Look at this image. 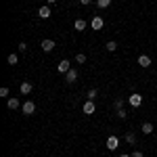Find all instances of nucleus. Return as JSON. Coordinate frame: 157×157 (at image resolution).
I'll use <instances>...</instances> for the list:
<instances>
[{"label":"nucleus","instance_id":"f257e3e1","mask_svg":"<svg viewBox=\"0 0 157 157\" xmlns=\"http://www.w3.org/2000/svg\"><path fill=\"white\" fill-rule=\"evenodd\" d=\"M21 111H23L25 115H34V113H36V105H34V101H25L23 105H21Z\"/></svg>","mask_w":157,"mask_h":157},{"label":"nucleus","instance_id":"f03ea898","mask_svg":"<svg viewBox=\"0 0 157 157\" xmlns=\"http://www.w3.org/2000/svg\"><path fill=\"white\" fill-rule=\"evenodd\" d=\"M128 103H130V107H140V105H143V97H140L138 92H134V94H130Z\"/></svg>","mask_w":157,"mask_h":157},{"label":"nucleus","instance_id":"7ed1b4c3","mask_svg":"<svg viewBox=\"0 0 157 157\" xmlns=\"http://www.w3.org/2000/svg\"><path fill=\"white\" fill-rule=\"evenodd\" d=\"M82 111H84L86 115H92V113L97 111V105H94V101H86L84 107H82Z\"/></svg>","mask_w":157,"mask_h":157},{"label":"nucleus","instance_id":"20e7f679","mask_svg":"<svg viewBox=\"0 0 157 157\" xmlns=\"http://www.w3.org/2000/svg\"><path fill=\"white\" fill-rule=\"evenodd\" d=\"M117 145H120V138H117V136H109L107 138V149L109 151H115Z\"/></svg>","mask_w":157,"mask_h":157},{"label":"nucleus","instance_id":"39448f33","mask_svg":"<svg viewBox=\"0 0 157 157\" xmlns=\"http://www.w3.org/2000/svg\"><path fill=\"white\" fill-rule=\"evenodd\" d=\"M40 46H42V50H44V52H50V50H55V40H42V44H40Z\"/></svg>","mask_w":157,"mask_h":157},{"label":"nucleus","instance_id":"423d86ee","mask_svg":"<svg viewBox=\"0 0 157 157\" xmlns=\"http://www.w3.org/2000/svg\"><path fill=\"white\" fill-rule=\"evenodd\" d=\"M75 80H78V71H75V69H69V71L65 73V82H67V84H73Z\"/></svg>","mask_w":157,"mask_h":157},{"label":"nucleus","instance_id":"0eeeda50","mask_svg":"<svg viewBox=\"0 0 157 157\" xmlns=\"http://www.w3.org/2000/svg\"><path fill=\"white\" fill-rule=\"evenodd\" d=\"M103 25H105V21H103V19H101V17H94V19H92V21H90V27H92V29H103Z\"/></svg>","mask_w":157,"mask_h":157},{"label":"nucleus","instance_id":"6e6552de","mask_svg":"<svg viewBox=\"0 0 157 157\" xmlns=\"http://www.w3.org/2000/svg\"><path fill=\"white\" fill-rule=\"evenodd\" d=\"M50 15H52V11H50L48 6H40V11H38V17L40 19H48Z\"/></svg>","mask_w":157,"mask_h":157},{"label":"nucleus","instance_id":"1a4fd4ad","mask_svg":"<svg viewBox=\"0 0 157 157\" xmlns=\"http://www.w3.org/2000/svg\"><path fill=\"white\" fill-rule=\"evenodd\" d=\"M6 107L11 109V111H15V109H19V107H21V103H19V98H15V97H13V98H9V101H6Z\"/></svg>","mask_w":157,"mask_h":157},{"label":"nucleus","instance_id":"9d476101","mask_svg":"<svg viewBox=\"0 0 157 157\" xmlns=\"http://www.w3.org/2000/svg\"><path fill=\"white\" fill-rule=\"evenodd\" d=\"M57 69H59L61 73H67L69 69H71V65H69V61H65V59H63V61L59 63V65H57Z\"/></svg>","mask_w":157,"mask_h":157},{"label":"nucleus","instance_id":"9b49d317","mask_svg":"<svg viewBox=\"0 0 157 157\" xmlns=\"http://www.w3.org/2000/svg\"><path fill=\"white\" fill-rule=\"evenodd\" d=\"M32 82H21V86H19V90H21V94H29L32 92Z\"/></svg>","mask_w":157,"mask_h":157},{"label":"nucleus","instance_id":"f8f14e48","mask_svg":"<svg viewBox=\"0 0 157 157\" xmlns=\"http://www.w3.org/2000/svg\"><path fill=\"white\" fill-rule=\"evenodd\" d=\"M138 65H140V67H149V65H151V57H149V55H140V57H138Z\"/></svg>","mask_w":157,"mask_h":157},{"label":"nucleus","instance_id":"ddd939ff","mask_svg":"<svg viewBox=\"0 0 157 157\" xmlns=\"http://www.w3.org/2000/svg\"><path fill=\"white\" fill-rule=\"evenodd\" d=\"M73 27H75L78 32H84V29H86V21H84V19H75V23H73Z\"/></svg>","mask_w":157,"mask_h":157},{"label":"nucleus","instance_id":"4468645a","mask_svg":"<svg viewBox=\"0 0 157 157\" xmlns=\"http://www.w3.org/2000/svg\"><path fill=\"white\" fill-rule=\"evenodd\" d=\"M124 138H126V143H128V145H136V136H134L132 132H126Z\"/></svg>","mask_w":157,"mask_h":157},{"label":"nucleus","instance_id":"2eb2a0df","mask_svg":"<svg viewBox=\"0 0 157 157\" xmlns=\"http://www.w3.org/2000/svg\"><path fill=\"white\" fill-rule=\"evenodd\" d=\"M6 63H9V65H17V63H19V57H17L15 52H11L9 59H6Z\"/></svg>","mask_w":157,"mask_h":157},{"label":"nucleus","instance_id":"dca6fc26","mask_svg":"<svg viewBox=\"0 0 157 157\" xmlns=\"http://www.w3.org/2000/svg\"><path fill=\"white\" fill-rule=\"evenodd\" d=\"M153 130H155V128H153V124H149V121H147V124H143V132H145V134H151Z\"/></svg>","mask_w":157,"mask_h":157},{"label":"nucleus","instance_id":"f3484780","mask_svg":"<svg viewBox=\"0 0 157 157\" xmlns=\"http://www.w3.org/2000/svg\"><path fill=\"white\" fill-rule=\"evenodd\" d=\"M109 4H111V0H97V6H98V9H107Z\"/></svg>","mask_w":157,"mask_h":157},{"label":"nucleus","instance_id":"a211bd4d","mask_svg":"<svg viewBox=\"0 0 157 157\" xmlns=\"http://www.w3.org/2000/svg\"><path fill=\"white\" fill-rule=\"evenodd\" d=\"M75 63H80V65L86 63V55H84V52H78V55H75Z\"/></svg>","mask_w":157,"mask_h":157},{"label":"nucleus","instance_id":"6ab92c4d","mask_svg":"<svg viewBox=\"0 0 157 157\" xmlns=\"http://www.w3.org/2000/svg\"><path fill=\"white\" fill-rule=\"evenodd\" d=\"M105 48H107L109 52H113V50L117 48V44H115V42H113V40H111V42H107V44H105Z\"/></svg>","mask_w":157,"mask_h":157},{"label":"nucleus","instance_id":"aec40b11","mask_svg":"<svg viewBox=\"0 0 157 157\" xmlns=\"http://www.w3.org/2000/svg\"><path fill=\"white\" fill-rule=\"evenodd\" d=\"M86 97H88V101H94V98H97V90H94V88H90Z\"/></svg>","mask_w":157,"mask_h":157},{"label":"nucleus","instance_id":"412c9836","mask_svg":"<svg viewBox=\"0 0 157 157\" xmlns=\"http://www.w3.org/2000/svg\"><path fill=\"white\" fill-rule=\"evenodd\" d=\"M115 109H117V111L124 109V98H115Z\"/></svg>","mask_w":157,"mask_h":157},{"label":"nucleus","instance_id":"4be33fe9","mask_svg":"<svg viewBox=\"0 0 157 157\" xmlns=\"http://www.w3.org/2000/svg\"><path fill=\"white\" fill-rule=\"evenodd\" d=\"M0 97H9V88H6V86L0 88Z\"/></svg>","mask_w":157,"mask_h":157},{"label":"nucleus","instance_id":"5701e85b","mask_svg":"<svg viewBox=\"0 0 157 157\" xmlns=\"http://www.w3.org/2000/svg\"><path fill=\"white\" fill-rule=\"evenodd\" d=\"M17 48H19V52H25V50H27V44H25V42H19Z\"/></svg>","mask_w":157,"mask_h":157},{"label":"nucleus","instance_id":"b1692460","mask_svg":"<svg viewBox=\"0 0 157 157\" xmlns=\"http://www.w3.org/2000/svg\"><path fill=\"white\" fill-rule=\"evenodd\" d=\"M117 115H120L121 120H126V117H128V113H126V111H124V109H120V111H117Z\"/></svg>","mask_w":157,"mask_h":157},{"label":"nucleus","instance_id":"393cba45","mask_svg":"<svg viewBox=\"0 0 157 157\" xmlns=\"http://www.w3.org/2000/svg\"><path fill=\"white\" fill-rule=\"evenodd\" d=\"M132 157H145V155H143L140 151H134V153H132Z\"/></svg>","mask_w":157,"mask_h":157},{"label":"nucleus","instance_id":"a878e982","mask_svg":"<svg viewBox=\"0 0 157 157\" xmlns=\"http://www.w3.org/2000/svg\"><path fill=\"white\" fill-rule=\"evenodd\" d=\"M90 2H92V0H80V4H84V6H86V4H90Z\"/></svg>","mask_w":157,"mask_h":157},{"label":"nucleus","instance_id":"bb28decb","mask_svg":"<svg viewBox=\"0 0 157 157\" xmlns=\"http://www.w3.org/2000/svg\"><path fill=\"white\" fill-rule=\"evenodd\" d=\"M120 157H132V155H128V153H124V155H120Z\"/></svg>","mask_w":157,"mask_h":157},{"label":"nucleus","instance_id":"cd10ccee","mask_svg":"<svg viewBox=\"0 0 157 157\" xmlns=\"http://www.w3.org/2000/svg\"><path fill=\"white\" fill-rule=\"evenodd\" d=\"M46 2H48V4H52V2H57V0H46Z\"/></svg>","mask_w":157,"mask_h":157}]
</instances>
